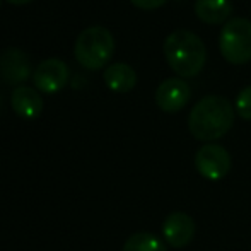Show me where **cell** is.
I'll list each match as a JSON object with an SVG mask.
<instances>
[{
	"label": "cell",
	"instance_id": "5bb4252c",
	"mask_svg": "<svg viewBox=\"0 0 251 251\" xmlns=\"http://www.w3.org/2000/svg\"><path fill=\"white\" fill-rule=\"evenodd\" d=\"M236 113L243 120H251V86L239 91L236 98Z\"/></svg>",
	"mask_w": 251,
	"mask_h": 251
},
{
	"label": "cell",
	"instance_id": "6da1fadb",
	"mask_svg": "<svg viewBox=\"0 0 251 251\" xmlns=\"http://www.w3.org/2000/svg\"><path fill=\"white\" fill-rule=\"evenodd\" d=\"M234 106L226 98L208 94L193 106L188 116L190 133L197 140L210 142L224 137L234 125Z\"/></svg>",
	"mask_w": 251,
	"mask_h": 251
},
{
	"label": "cell",
	"instance_id": "7c38bea8",
	"mask_svg": "<svg viewBox=\"0 0 251 251\" xmlns=\"http://www.w3.org/2000/svg\"><path fill=\"white\" fill-rule=\"evenodd\" d=\"M193 10L203 23L222 24L232 14V3L231 0H195Z\"/></svg>",
	"mask_w": 251,
	"mask_h": 251
},
{
	"label": "cell",
	"instance_id": "30bf717a",
	"mask_svg": "<svg viewBox=\"0 0 251 251\" xmlns=\"http://www.w3.org/2000/svg\"><path fill=\"white\" fill-rule=\"evenodd\" d=\"M10 106L17 116L33 120L43 111V98L34 87L19 86L14 89L12 96H10Z\"/></svg>",
	"mask_w": 251,
	"mask_h": 251
},
{
	"label": "cell",
	"instance_id": "52a82bcc",
	"mask_svg": "<svg viewBox=\"0 0 251 251\" xmlns=\"http://www.w3.org/2000/svg\"><path fill=\"white\" fill-rule=\"evenodd\" d=\"M69 67L60 58L43 60L33 72V82L40 93H58L69 80Z\"/></svg>",
	"mask_w": 251,
	"mask_h": 251
},
{
	"label": "cell",
	"instance_id": "9c48e42d",
	"mask_svg": "<svg viewBox=\"0 0 251 251\" xmlns=\"http://www.w3.org/2000/svg\"><path fill=\"white\" fill-rule=\"evenodd\" d=\"M164 241L173 248H183L190 245L195 236V221L185 212H173L162 224Z\"/></svg>",
	"mask_w": 251,
	"mask_h": 251
},
{
	"label": "cell",
	"instance_id": "8992f818",
	"mask_svg": "<svg viewBox=\"0 0 251 251\" xmlns=\"http://www.w3.org/2000/svg\"><path fill=\"white\" fill-rule=\"evenodd\" d=\"M192 87L181 77H171L159 84L155 89V104L166 113H178L188 104Z\"/></svg>",
	"mask_w": 251,
	"mask_h": 251
},
{
	"label": "cell",
	"instance_id": "ba28073f",
	"mask_svg": "<svg viewBox=\"0 0 251 251\" xmlns=\"http://www.w3.org/2000/svg\"><path fill=\"white\" fill-rule=\"evenodd\" d=\"M0 74L5 84L19 87L31 75L29 56L19 48H7L0 56Z\"/></svg>",
	"mask_w": 251,
	"mask_h": 251
},
{
	"label": "cell",
	"instance_id": "7a4b0ae2",
	"mask_svg": "<svg viewBox=\"0 0 251 251\" xmlns=\"http://www.w3.org/2000/svg\"><path fill=\"white\" fill-rule=\"evenodd\" d=\"M164 56L179 77L188 79L195 77L207 63V48L195 33L178 29L164 40Z\"/></svg>",
	"mask_w": 251,
	"mask_h": 251
},
{
	"label": "cell",
	"instance_id": "e0dca14e",
	"mask_svg": "<svg viewBox=\"0 0 251 251\" xmlns=\"http://www.w3.org/2000/svg\"><path fill=\"white\" fill-rule=\"evenodd\" d=\"M0 3H2V0H0Z\"/></svg>",
	"mask_w": 251,
	"mask_h": 251
},
{
	"label": "cell",
	"instance_id": "3957f363",
	"mask_svg": "<svg viewBox=\"0 0 251 251\" xmlns=\"http://www.w3.org/2000/svg\"><path fill=\"white\" fill-rule=\"evenodd\" d=\"M115 53V38L102 26H91L77 36L74 55L86 69L98 70L111 60Z\"/></svg>",
	"mask_w": 251,
	"mask_h": 251
},
{
	"label": "cell",
	"instance_id": "277c9868",
	"mask_svg": "<svg viewBox=\"0 0 251 251\" xmlns=\"http://www.w3.org/2000/svg\"><path fill=\"white\" fill-rule=\"evenodd\" d=\"M221 53L227 62L234 65L251 60V23L246 17H234L222 26L221 40H219Z\"/></svg>",
	"mask_w": 251,
	"mask_h": 251
},
{
	"label": "cell",
	"instance_id": "2e32d148",
	"mask_svg": "<svg viewBox=\"0 0 251 251\" xmlns=\"http://www.w3.org/2000/svg\"><path fill=\"white\" fill-rule=\"evenodd\" d=\"M7 2L14 3V5H23V3H29L31 0H7Z\"/></svg>",
	"mask_w": 251,
	"mask_h": 251
},
{
	"label": "cell",
	"instance_id": "4fadbf2b",
	"mask_svg": "<svg viewBox=\"0 0 251 251\" xmlns=\"http://www.w3.org/2000/svg\"><path fill=\"white\" fill-rule=\"evenodd\" d=\"M123 251H168V248L151 232H135L125 241Z\"/></svg>",
	"mask_w": 251,
	"mask_h": 251
},
{
	"label": "cell",
	"instance_id": "8fae6325",
	"mask_svg": "<svg viewBox=\"0 0 251 251\" xmlns=\"http://www.w3.org/2000/svg\"><path fill=\"white\" fill-rule=\"evenodd\" d=\"M104 82L113 93H128L137 84V72L128 63H113L104 70Z\"/></svg>",
	"mask_w": 251,
	"mask_h": 251
},
{
	"label": "cell",
	"instance_id": "9a60e30c",
	"mask_svg": "<svg viewBox=\"0 0 251 251\" xmlns=\"http://www.w3.org/2000/svg\"><path fill=\"white\" fill-rule=\"evenodd\" d=\"M130 2L142 10H154V9H159V7L164 5L168 0H130Z\"/></svg>",
	"mask_w": 251,
	"mask_h": 251
},
{
	"label": "cell",
	"instance_id": "5b68a950",
	"mask_svg": "<svg viewBox=\"0 0 251 251\" xmlns=\"http://www.w3.org/2000/svg\"><path fill=\"white\" fill-rule=\"evenodd\" d=\"M232 159L227 149L219 144H205L195 154V168L201 178L208 181H219L231 171Z\"/></svg>",
	"mask_w": 251,
	"mask_h": 251
}]
</instances>
